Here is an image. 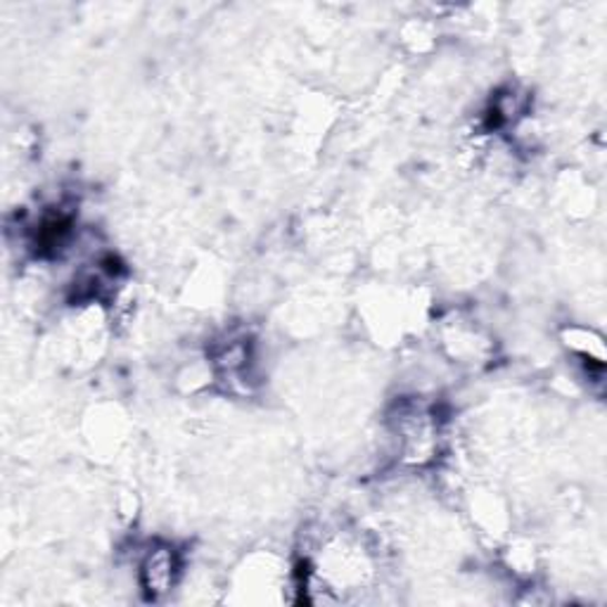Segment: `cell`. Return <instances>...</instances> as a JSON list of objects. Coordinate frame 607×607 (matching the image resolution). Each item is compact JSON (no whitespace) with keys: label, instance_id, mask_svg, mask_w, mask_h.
Instances as JSON below:
<instances>
[{"label":"cell","instance_id":"cell-1","mask_svg":"<svg viewBox=\"0 0 607 607\" xmlns=\"http://www.w3.org/2000/svg\"><path fill=\"white\" fill-rule=\"evenodd\" d=\"M179 555L169 546L152 548L141 565V584L150 598H162L176 584Z\"/></svg>","mask_w":607,"mask_h":607}]
</instances>
